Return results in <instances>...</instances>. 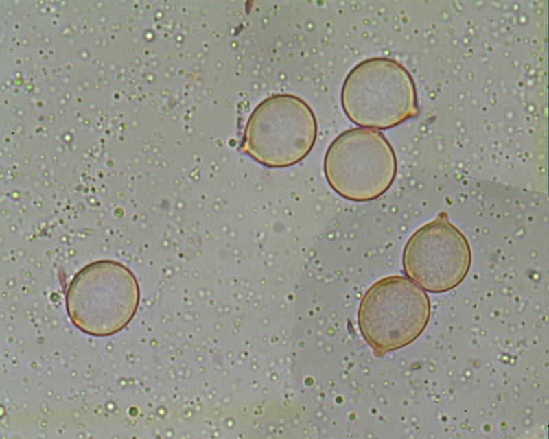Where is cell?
<instances>
[{"mask_svg":"<svg viewBox=\"0 0 549 439\" xmlns=\"http://www.w3.org/2000/svg\"><path fill=\"white\" fill-rule=\"evenodd\" d=\"M341 103L352 122L376 129L394 127L418 113L411 75L386 57L366 59L350 71L342 87Z\"/></svg>","mask_w":549,"mask_h":439,"instance_id":"6da1fadb","label":"cell"},{"mask_svg":"<svg viewBox=\"0 0 549 439\" xmlns=\"http://www.w3.org/2000/svg\"><path fill=\"white\" fill-rule=\"evenodd\" d=\"M139 289L132 272L119 262L102 260L80 270L66 296L68 314L80 330L94 336L113 335L134 316Z\"/></svg>","mask_w":549,"mask_h":439,"instance_id":"7a4b0ae2","label":"cell"},{"mask_svg":"<svg viewBox=\"0 0 549 439\" xmlns=\"http://www.w3.org/2000/svg\"><path fill=\"white\" fill-rule=\"evenodd\" d=\"M431 304L427 293L403 275L375 282L364 294L358 309L361 333L375 355L404 347L424 331Z\"/></svg>","mask_w":549,"mask_h":439,"instance_id":"3957f363","label":"cell"},{"mask_svg":"<svg viewBox=\"0 0 549 439\" xmlns=\"http://www.w3.org/2000/svg\"><path fill=\"white\" fill-rule=\"evenodd\" d=\"M317 137L316 118L301 97L276 94L251 112L244 131L243 149L259 163L285 167L303 159Z\"/></svg>","mask_w":549,"mask_h":439,"instance_id":"277c9868","label":"cell"},{"mask_svg":"<svg viewBox=\"0 0 549 439\" xmlns=\"http://www.w3.org/2000/svg\"><path fill=\"white\" fill-rule=\"evenodd\" d=\"M323 166L329 185L338 194L364 202L390 188L397 163L392 145L380 131L358 127L342 132L331 142Z\"/></svg>","mask_w":549,"mask_h":439,"instance_id":"5b68a950","label":"cell"},{"mask_svg":"<svg viewBox=\"0 0 549 439\" xmlns=\"http://www.w3.org/2000/svg\"><path fill=\"white\" fill-rule=\"evenodd\" d=\"M464 234L445 212L419 228L407 241L402 256L406 275L425 290L443 293L457 287L471 265Z\"/></svg>","mask_w":549,"mask_h":439,"instance_id":"8992f818","label":"cell"}]
</instances>
